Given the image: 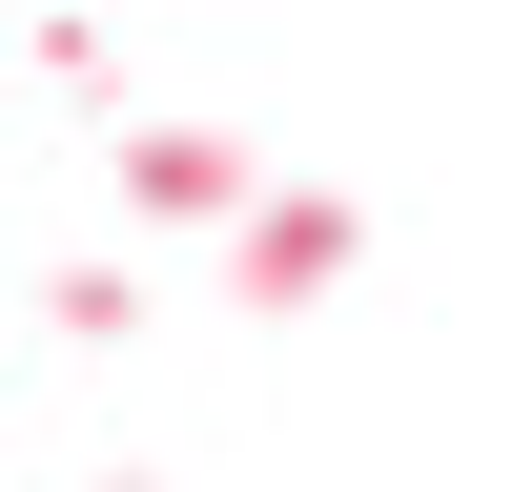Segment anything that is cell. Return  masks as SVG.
<instances>
[{
    "label": "cell",
    "instance_id": "cell-1",
    "mask_svg": "<svg viewBox=\"0 0 512 492\" xmlns=\"http://www.w3.org/2000/svg\"><path fill=\"white\" fill-rule=\"evenodd\" d=\"M123 205H144V226H205V205H246V164L205 144V123H144V144H123Z\"/></svg>",
    "mask_w": 512,
    "mask_h": 492
}]
</instances>
